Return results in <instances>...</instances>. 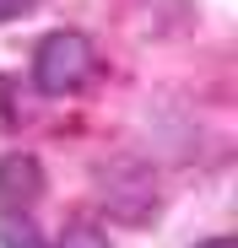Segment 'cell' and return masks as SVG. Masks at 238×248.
<instances>
[{"mask_svg":"<svg viewBox=\"0 0 238 248\" xmlns=\"http://www.w3.org/2000/svg\"><path fill=\"white\" fill-rule=\"evenodd\" d=\"M195 248H238L233 237H206V243H195Z\"/></svg>","mask_w":238,"mask_h":248,"instance_id":"8992f818","label":"cell"},{"mask_svg":"<svg viewBox=\"0 0 238 248\" xmlns=\"http://www.w3.org/2000/svg\"><path fill=\"white\" fill-rule=\"evenodd\" d=\"M44 189H49V173L33 151H6L0 156V216H33Z\"/></svg>","mask_w":238,"mask_h":248,"instance_id":"7a4b0ae2","label":"cell"},{"mask_svg":"<svg viewBox=\"0 0 238 248\" xmlns=\"http://www.w3.org/2000/svg\"><path fill=\"white\" fill-rule=\"evenodd\" d=\"M49 248H114V243H108V232L98 221H70L60 232V243H49Z\"/></svg>","mask_w":238,"mask_h":248,"instance_id":"277c9868","label":"cell"},{"mask_svg":"<svg viewBox=\"0 0 238 248\" xmlns=\"http://www.w3.org/2000/svg\"><path fill=\"white\" fill-rule=\"evenodd\" d=\"M44 0H0V22H17V16H33Z\"/></svg>","mask_w":238,"mask_h":248,"instance_id":"5b68a950","label":"cell"},{"mask_svg":"<svg viewBox=\"0 0 238 248\" xmlns=\"http://www.w3.org/2000/svg\"><path fill=\"white\" fill-rule=\"evenodd\" d=\"M0 248H49V237L33 227V216H0Z\"/></svg>","mask_w":238,"mask_h":248,"instance_id":"3957f363","label":"cell"},{"mask_svg":"<svg viewBox=\"0 0 238 248\" xmlns=\"http://www.w3.org/2000/svg\"><path fill=\"white\" fill-rule=\"evenodd\" d=\"M98 76H103V54H98V44L87 32L54 27V32L38 38V49H33V87L44 97H76V92H87Z\"/></svg>","mask_w":238,"mask_h":248,"instance_id":"6da1fadb","label":"cell"}]
</instances>
